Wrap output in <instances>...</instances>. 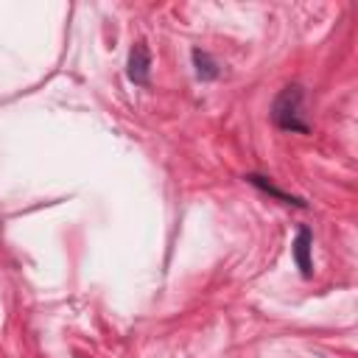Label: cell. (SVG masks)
Listing matches in <instances>:
<instances>
[{
	"mask_svg": "<svg viewBox=\"0 0 358 358\" xmlns=\"http://www.w3.org/2000/svg\"><path fill=\"white\" fill-rule=\"evenodd\" d=\"M148 67H151V53H148L145 42H137L129 53V78L134 84H145L148 81Z\"/></svg>",
	"mask_w": 358,
	"mask_h": 358,
	"instance_id": "obj_2",
	"label": "cell"
},
{
	"mask_svg": "<svg viewBox=\"0 0 358 358\" xmlns=\"http://www.w3.org/2000/svg\"><path fill=\"white\" fill-rule=\"evenodd\" d=\"M299 103H302L299 87H288V90L277 98V103H274V120H277L282 129H299V131H305V126L296 120V117H299Z\"/></svg>",
	"mask_w": 358,
	"mask_h": 358,
	"instance_id": "obj_1",
	"label": "cell"
},
{
	"mask_svg": "<svg viewBox=\"0 0 358 358\" xmlns=\"http://www.w3.org/2000/svg\"><path fill=\"white\" fill-rule=\"evenodd\" d=\"M294 257H296L302 274H310V232H308V229H299V232H296V241H294Z\"/></svg>",
	"mask_w": 358,
	"mask_h": 358,
	"instance_id": "obj_3",
	"label": "cell"
},
{
	"mask_svg": "<svg viewBox=\"0 0 358 358\" xmlns=\"http://www.w3.org/2000/svg\"><path fill=\"white\" fill-rule=\"evenodd\" d=\"M193 62H196V73L201 76V78H215V64L210 62V56L207 53H201V50H193Z\"/></svg>",
	"mask_w": 358,
	"mask_h": 358,
	"instance_id": "obj_4",
	"label": "cell"
}]
</instances>
